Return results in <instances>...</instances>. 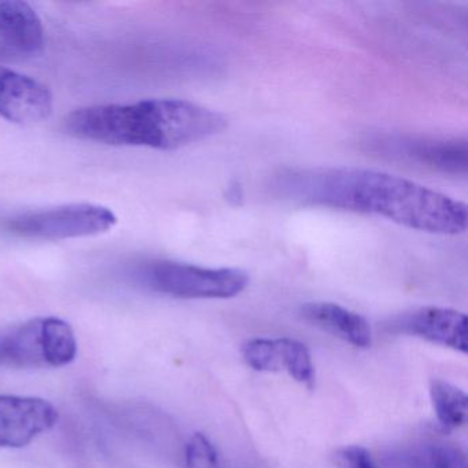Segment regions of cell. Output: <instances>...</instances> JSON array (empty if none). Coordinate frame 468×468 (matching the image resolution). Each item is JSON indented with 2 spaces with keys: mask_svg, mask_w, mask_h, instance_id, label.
Wrapping results in <instances>:
<instances>
[{
  "mask_svg": "<svg viewBox=\"0 0 468 468\" xmlns=\"http://www.w3.org/2000/svg\"><path fill=\"white\" fill-rule=\"evenodd\" d=\"M227 127L226 114L183 100L87 106L62 120L64 133L80 141L155 150L182 149L207 141Z\"/></svg>",
  "mask_w": 468,
  "mask_h": 468,
  "instance_id": "cell-2",
  "label": "cell"
},
{
  "mask_svg": "<svg viewBox=\"0 0 468 468\" xmlns=\"http://www.w3.org/2000/svg\"><path fill=\"white\" fill-rule=\"evenodd\" d=\"M116 224L117 216L109 207L72 204L18 216L7 223V229L29 239L61 240L94 237Z\"/></svg>",
  "mask_w": 468,
  "mask_h": 468,
  "instance_id": "cell-5",
  "label": "cell"
},
{
  "mask_svg": "<svg viewBox=\"0 0 468 468\" xmlns=\"http://www.w3.org/2000/svg\"><path fill=\"white\" fill-rule=\"evenodd\" d=\"M273 193L298 204L379 216L415 231L459 235L467 229L464 202L388 172L357 166L286 169Z\"/></svg>",
  "mask_w": 468,
  "mask_h": 468,
  "instance_id": "cell-1",
  "label": "cell"
},
{
  "mask_svg": "<svg viewBox=\"0 0 468 468\" xmlns=\"http://www.w3.org/2000/svg\"><path fill=\"white\" fill-rule=\"evenodd\" d=\"M390 328L394 333L418 336L463 355L467 353V316L456 309L424 306L405 312L391 320Z\"/></svg>",
  "mask_w": 468,
  "mask_h": 468,
  "instance_id": "cell-7",
  "label": "cell"
},
{
  "mask_svg": "<svg viewBox=\"0 0 468 468\" xmlns=\"http://www.w3.org/2000/svg\"><path fill=\"white\" fill-rule=\"evenodd\" d=\"M76 356L75 331L59 317H35L0 333L2 367L57 368L72 363Z\"/></svg>",
  "mask_w": 468,
  "mask_h": 468,
  "instance_id": "cell-3",
  "label": "cell"
},
{
  "mask_svg": "<svg viewBox=\"0 0 468 468\" xmlns=\"http://www.w3.org/2000/svg\"><path fill=\"white\" fill-rule=\"evenodd\" d=\"M48 87L23 73L0 67V116L16 124H35L53 113Z\"/></svg>",
  "mask_w": 468,
  "mask_h": 468,
  "instance_id": "cell-9",
  "label": "cell"
},
{
  "mask_svg": "<svg viewBox=\"0 0 468 468\" xmlns=\"http://www.w3.org/2000/svg\"><path fill=\"white\" fill-rule=\"evenodd\" d=\"M243 358L260 372L286 371L297 382L312 388L314 367L311 352L303 342L292 338H254L246 342Z\"/></svg>",
  "mask_w": 468,
  "mask_h": 468,
  "instance_id": "cell-8",
  "label": "cell"
},
{
  "mask_svg": "<svg viewBox=\"0 0 468 468\" xmlns=\"http://www.w3.org/2000/svg\"><path fill=\"white\" fill-rule=\"evenodd\" d=\"M0 37L21 53L37 54L45 48V28L31 5L20 0L0 2Z\"/></svg>",
  "mask_w": 468,
  "mask_h": 468,
  "instance_id": "cell-13",
  "label": "cell"
},
{
  "mask_svg": "<svg viewBox=\"0 0 468 468\" xmlns=\"http://www.w3.org/2000/svg\"><path fill=\"white\" fill-rule=\"evenodd\" d=\"M141 279L153 292L186 300L234 298L250 283L249 273L239 268H207L171 260L149 262Z\"/></svg>",
  "mask_w": 468,
  "mask_h": 468,
  "instance_id": "cell-4",
  "label": "cell"
},
{
  "mask_svg": "<svg viewBox=\"0 0 468 468\" xmlns=\"http://www.w3.org/2000/svg\"><path fill=\"white\" fill-rule=\"evenodd\" d=\"M58 410L45 399L0 394V449L24 448L58 421Z\"/></svg>",
  "mask_w": 468,
  "mask_h": 468,
  "instance_id": "cell-6",
  "label": "cell"
},
{
  "mask_svg": "<svg viewBox=\"0 0 468 468\" xmlns=\"http://www.w3.org/2000/svg\"><path fill=\"white\" fill-rule=\"evenodd\" d=\"M382 462L385 468H468L459 446L438 441L394 446L383 454Z\"/></svg>",
  "mask_w": 468,
  "mask_h": 468,
  "instance_id": "cell-12",
  "label": "cell"
},
{
  "mask_svg": "<svg viewBox=\"0 0 468 468\" xmlns=\"http://www.w3.org/2000/svg\"><path fill=\"white\" fill-rule=\"evenodd\" d=\"M185 463L186 468H221L218 448L202 432H196L186 443Z\"/></svg>",
  "mask_w": 468,
  "mask_h": 468,
  "instance_id": "cell-15",
  "label": "cell"
},
{
  "mask_svg": "<svg viewBox=\"0 0 468 468\" xmlns=\"http://www.w3.org/2000/svg\"><path fill=\"white\" fill-rule=\"evenodd\" d=\"M432 408L438 423L445 430H453L467 421L468 399L462 388L442 379H432L430 385Z\"/></svg>",
  "mask_w": 468,
  "mask_h": 468,
  "instance_id": "cell-14",
  "label": "cell"
},
{
  "mask_svg": "<svg viewBox=\"0 0 468 468\" xmlns=\"http://www.w3.org/2000/svg\"><path fill=\"white\" fill-rule=\"evenodd\" d=\"M334 459L339 468H380L371 453L357 445L339 449Z\"/></svg>",
  "mask_w": 468,
  "mask_h": 468,
  "instance_id": "cell-16",
  "label": "cell"
},
{
  "mask_svg": "<svg viewBox=\"0 0 468 468\" xmlns=\"http://www.w3.org/2000/svg\"><path fill=\"white\" fill-rule=\"evenodd\" d=\"M390 155L408 158L421 165L440 169L449 174H464L467 169L465 141H391L382 144Z\"/></svg>",
  "mask_w": 468,
  "mask_h": 468,
  "instance_id": "cell-10",
  "label": "cell"
},
{
  "mask_svg": "<svg viewBox=\"0 0 468 468\" xmlns=\"http://www.w3.org/2000/svg\"><path fill=\"white\" fill-rule=\"evenodd\" d=\"M306 322L333 334L356 347H368L372 342L371 327L361 314L334 303H309L301 308Z\"/></svg>",
  "mask_w": 468,
  "mask_h": 468,
  "instance_id": "cell-11",
  "label": "cell"
}]
</instances>
